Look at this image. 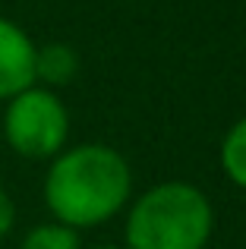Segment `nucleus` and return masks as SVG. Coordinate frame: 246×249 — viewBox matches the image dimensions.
Instances as JSON below:
<instances>
[{
  "label": "nucleus",
  "mask_w": 246,
  "mask_h": 249,
  "mask_svg": "<svg viewBox=\"0 0 246 249\" xmlns=\"http://www.w3.org/2000/svg\"><path fill=\"white\" fill-rule=\"evenodd\" d=\"M218 158H221L224 177H228L234 186L246 189V117H240V120L224 133Z\"/></svg>",
  "instance_id": "obj_6"
},
{
  "label": "nucleus",
  "mask_w": 246,
  "mask_h": 249,
  "mask_svg": "<svg viewBox=\"0 0 246 249\" xmlns=\"http://www.w3.org/2000/svg\"><path fill=\"white\" fill-rule=\"evenodd\" d=\"M13 227H16V202H13V196L0 186V240H3Z\"/></svg>",
  "instance_id": "obj_8"
},
{
  "label": "nucleus",
  "mask_w": 246,
  "mask_h": 249,
  "mask_svg": "<svg viewBox=\"0 0 246 249\" xmlns=\"http://www.w3.org/2000/svg\"><path fill=\"white\" fill-rule=\"evenodd\" d=\"M3 139L19 158L51 161L70 142V110L54 89L29 85L3 101Z\"/></svg>",
  "instance_id": "obj_3"
},
{
  "label": "nucleus",
  "mask_w": 246,
  "mask_h": 249,
  "mask_svg": "<svg viewBox=\"0 0 246 249\" xmlns=\"http://www.w3.org/2000/svg\"><path fill=\"white\" fill-rule=\"evenodd\" d=\"M51 218L73 231L101 227L133 199V170L114 145L79 142L54 155L41 183Z\"/></svg>",
  "instance_id": "obj_1"
},
{
  "label": "nucleus",
  "mask_w": 246,
  "mask_h": 249,
  "mask_svg": "<svg viewBox=\"0 0 246 249\" xmlns=\"http://www.w3.org/2000/svg\"><path fill=\"white\" fill-rule=\"evenodd\" d=\"M76 73H79V54H76L73 44L51 41L35 51V85L57 91L60 85L73 82Z\"/></svg>",
  "instance_id": "obj_5"
},
{
  "label": "nucleus",
  "mask_w": 246,
  "mask_h": 249,
  "mask_svg": "<svg viewBox=\"0 0 246 249\" xmlns=\"http://www.w3.org/2000/svg\"><path fill=\"white\" fill-rule=\"evenodd\" d=\"M211 233L215 205L196 183H155L126 205V249H205Z\"/></svg>",
  "instance_id": "obj_2"
},
{
  "label": "nucleus",
  "mask_w": 246,
  "mask_h": 249,
  "mask_svg": "<svg viewBox=\"0 0 246 249\" xmlns=\"http://www.w3.org/2000/svg\"><path fill=\"white\" fill-rule=\"evenodd\" d=\"M88 249H126V246H114V243H98V246H88Z\"/></svg>",
  "instance_id": "obj_9"
},
{
  "label": "nucleus",
  "mask_w": 246,
  "mask_h": 249,
  "mask_svg": "<svg viewBox=\"0 0 246 249\" xmlns=\"http://www.w3.org/2000/svg\"><path fill=\"white\" fill-rule=\"evenodd\" d=\"M35 51L38 44L22 25L0 16V101L35 85Z\"/></svg>",
  "instance_id": "obj_4"
},
{
  "label": "nucleus",
  "mask_w": 246,
  "mask_h": 249,
  "mask_svg": "<svg viewBox=\"0 0 246 249\" xmlns=\"http://www.w3.org/2000/svg\"><path fill=\"white\" fill-rule=\"evenodd\" d=\"M19 249H82V240H79V231L51 218L29 227L25 237L19 240Z\"/></svg>",
  "instance_id": "obj_7"
}]
</instances>
